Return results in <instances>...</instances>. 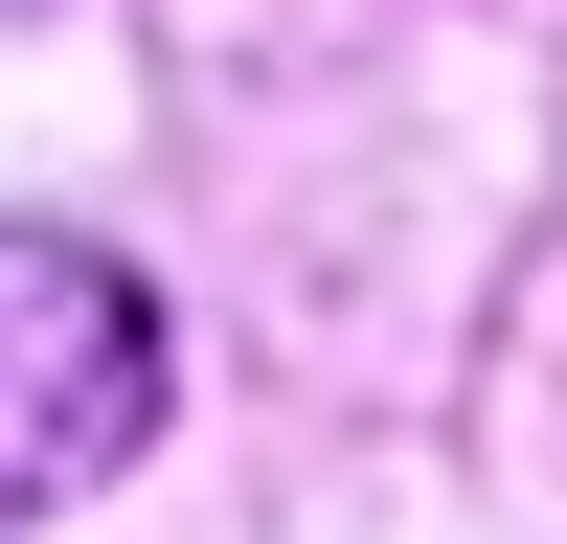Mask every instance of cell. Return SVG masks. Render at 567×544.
<instances>
[{
  "instance_id": "1",
  "label": "cell",
  "mask_w": 567,
  "mask_h": 544,
  "mask_svg": "<svg viewBox=\"0 0 567 544\" xmlns=\"http://www.w3.org/2000/svg\"><path fill=\"white\" fill-rule=\"evenodd\" d=\"M136 431H159V295L69 227H0V522L91 499Z\"/></svg>"
}]
</instances>
